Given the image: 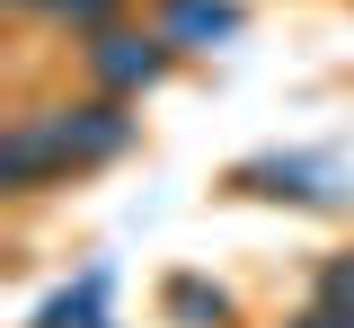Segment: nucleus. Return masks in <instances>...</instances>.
Returning <instances> with one entry per match:
<instances>
[{"label":"nucleus","mask_w":354,"mask_h":328,"mask_svg":"<svg viewBox=\"0 0 354 328\" xmlns=\"http://www.w3.org/2000/svg\"><path fill=\"white\" fill-rule=\"evenodd\" d=\"M169 311H177L186 328H221V320H230V293H221V284H195V275H177V284H169Z\"/></svg>","instance_id":"nucleus-5"},{"label":"nucleus","mask_w":354,"mask_h":328,"mask_svg":"<svg viewBox=\"0 0 354 328\" xmlns=\"http://www.w3.org/2000/svg\"><path fill=\"white\" fill-rule=\"evenodd\" d=\"M44 178H62L53 125H44V116H18V125L0 134V187H9V195H36Z\"/></svg>","instance_id":"nucleus-3"},{"label":"nucleus","mask_w":354,"mask_h":328,"mask_svg":"<svg viewBox=\"0 0 354 328\" xmlns=\"http://www.w3.org/2000/svg\"><path fill=\"white\" fill-rule=\"evenodd\" d=\"M213 36H239L230 0H169V45H213Z\"/></svg>","instance_id":"nucleus-4"},{"label":"nucleus","mask_w":354,"mask_h":328,"mask_svg":"<svg viewBox=\"0 0 354 328\" xmlns=\"http://www.w3.org/2000/svg\"><path fill=\"white\" fill-rule=\"evenodd\" d=\"M44 18H62V27H115V9L124 0H36Z\"/></svg>","instance_id":"nucleus-6"},{"label":"nucleus","mask_w":354,"mask_h":328,"mask_svg":"<svg viewBox=\"0 0 354 328\" xmlns=\"http://www.w3.org/2000/svg\"><path fill=\"white\" fill-rule=\"evenodd\" d=\"M88 71L106 80L115 98L151 89L160 71H169V36H133V27H97V45H88Z\"/></svg>","instance_id":"nucleus-2"},{"label":"nucleus","mask_w":354,"mask_h":328,"mask_svg":"<svg viewBox=\"0 0 354 328\" xmlns=\"http://www.w3.org/2000/svg\"><path fill=\"white\" fill-rule=\"evenodd\" d=\"M44 125H53V151H62V169L115 160V151L133 142V116H124V98H115V89H106V98H88V107H53Z\"/></svg>","instance_id":"nucleus-1"},{"label":"nucleus","mask_w":354,"mask_h":328,"mask_svg":"<svg viewBox=\"0 0 354 328\" xmlns=\"http://www.w3.org/2000/svg\"><path fill=\"white\" fill-rule=\"evenodd\" d=\"M9 9H36V0H9Z\"/></svg>","instance_id":"nucleus-7"}]
</instances>
